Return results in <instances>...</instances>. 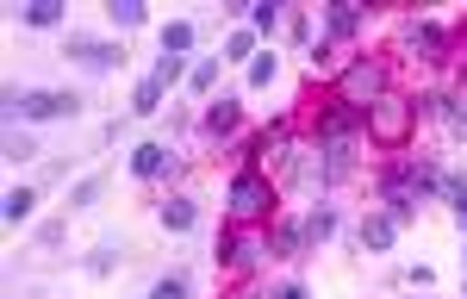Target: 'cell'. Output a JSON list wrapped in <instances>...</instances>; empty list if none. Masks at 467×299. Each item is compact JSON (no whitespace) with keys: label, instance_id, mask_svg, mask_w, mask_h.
<instances>
[{"label":"cell","instance_id":"cell-11","mask_svg":"<svg viewBox=\"0 0 467 299\" xmlns=\"http://www.w3.org/2000/svg\"><path fill=\"white\" fill-rule=\"evenodd\" d=\"M169 162H175V156H169V144H156V138L131 150V175H138V181H162V175H169Z\"/></svg>","mask_w":467,"mask_h":299},{"label":"cell","instance_id":"cell-17","mask_svg":"<svg viewBox=\"0 0 467 299\" xmlns=\"http://www.w3.org/2000/svg\"><path fill=\"white\" fill-rule=\"evenodd\" d=\"M330 237H337V206H318V212L306 219V250H318Z\"/></svg>","mask_w":467,"mask_h":299},{"label":"cell","instance_id":"cell-10","mask_svg":"<svg viewBox=\"0 0 467 299\" xmlns=\"http://www.w3.org/2000/svg\"><path fill=\"white\" fill-rule=\"evenodd\" d=\"M356 237H361V250H368V256H387V250L399 243V219H393V212H368Z\"/></svg>","mask_w":467,"mask_h":299},{"label":"cell","instance_id":"cell-9","mask_svg":"<svg viewBox=\"0 0 467 299\" xmlns=\"http://www.w3.org/2000/svg\"><path fill=\"white\" fill-rule=\"evenodd\" d=\"M380 200H387V212H393L399 224H411V219H418V187L405 181L399 169H387V181H380Z\"/></svg>","mask_w":467,"mask_h":299},{"label":"cell","instance_id":"cell-33","mask_svg":"<svg viewBox=\"0 0 467 299\" xmlns=\"http://www.w3.org/2000/svg\"><path fill=\"white\" fill-rule=\"evenodd\" d=\"M268 299H312V294H306L299 281H287V287H275V294H268Z\"/></svg>","mask_w":467,"mask_h":299},{"label":"cell","instance_id":"cell-7","mask_svg":"<svg viewBox=\"0 0 467 299\" xmlns=\"http://www.w3.org/2000/svg\"><path fill=\"white\" fill-rule=\"evenodd\" d=\"M356 131H368V112H356V107H324V119H318V144H349Z\"/></svg>","mask_w":467,"mask_h":299},{"label":"cell","instance_id":"cell-20","mask_svg":"<svg viewBox=\"0 0 467 299\" xmlns=\"http://www.w3.org/2000/svg\"><path fill=\"white\" fill-rule=\"evenodd\" d=\"M19 19H26L32 32H50V26H63V6H57V0H32V6H26Z\"/></svg>","mask_w":467,"mask_h":299},{"label":"cell","instance_id":"cell-32","mask_svg":"<svg viewBox=\"0 0 467 299\" xmlns=\"http://www.w3.org/2000/svg\"><path fill=\"white\" fill-rule=\"evenodd\" d=\"M112 250H119V243H100V250L88 256V268H94V274H107V268H112Z\"/></svg>","mask_w":467,"mask_h":299},{"label":"cell","instance_id":"cell-1","mask_svg":"<svg viewBox=\"0 0 467 299\" xmlns=\"http://www.w3.org/2000/svg\"><path fill=\"white\" fill-rule=\"evenodd\" d=\"M337 100L356 107V112H374L387 100V63H380V57H356L349 69L337 75Z\"/></svg>","mask_w":467,"mask_h":299},{"label":"cell","instance_id":"cell-14","mask_svg":"<svg viewBox=\"0 0 467 299\" xmlns=\"http://www.w3.org/2000/svg\"><path fill=\"white\" fill-rule=\"evenodd\" d=\"M193 224H200V200H187V193L162 200V231H193Z\"/></svg>","mask_w":467,"mask_h":299},{"label":"cell","instance_id":"cell-3","mask_svg":"<svg viewBox=\"0 0 467 299\" xmlns=\"http://www.w3.org/2000/svg\"><path fill=\"white\" fill-rule=\"evenodd\" d=\"M0 100H6V119H75L81 112V100L75 94H57V88H26V94L6 88Z\"/></svg>","mask_w":467,"mask_h":299},{"label":"cell","instance_id":"cell-26","mask_svg":"<svg viewBox=\"0 0 467 299\" xmlns=\"http://www.w3.org/2000/svg\"><path fill=\"white\" fill-rule=\"evenodd\" d=\"M100 193H107V181H100V175H81V181H75V193H69V206H100Z\"/></svg>","mask_w":467,"mask_h":299},{"label":"cell","instance_id":"cell-4","mask_svg":"<svg viewBox=\"0 0 467 299\" xmlns=\"http://www.w3.org/2000/svg\"><path fill=\"white\" fill-rule=\"evenodd\" d=\"M411 125H418V100H399V94H387L380 107L368 112V138H380L387 150H405Z\"/></svg>","mask_w":467,"mask_h":299},{"label":"cell","instance_id":"cell-23","mask_svg":"<svg viewBox=\"0 0 467 299\" xmlns=\"http://www.w3.org/2000/svg\"><path fill=\"white\" fill-rule=\"evenodd\" d=\"M218 57H224V63H255V32H231Z\"/></svg>","mask_w":467,"mask_h":299},{"label":"cell","instance_id":"cell-30","mask_svg":"<svg viewBox=\"0 0 467 299\" xmlns=\"http://www.w3.org/2000/svg\"><path fill=\"white\" fill-rule=\"evenodd\" d=\"M442 193H449V206L467 219V175H442Z\"/></svg>","mask_w":467,"mask_h":299},{"label":"cell","instance_id":"cell-18","mask_svg":"<svg viewBox=\"0 0 467 299\" xmlns=\"http://www.w3.org/2000/svg\"><path fill=\"white\" fill-rule=\"evenodd\" d=\"M218 69H224V57H200V63L187 69V88H193V94H213V88H218Z\"/></svg>","mask_w":467,"mask_h":299},{"label":"cell","instance_id":"cell-8","mask_svg":"<svg viewBox=\"0 0 467 299\" xmlns=\"http://www.w3.org/2000/svg\"><path fill=\"white\" fill-rule=\"evenodd\" d=\"M399 50L418 57V63H442V57H449V37L436 32V26H405V32H399Z\"/></svg>","mask_w":467,"mask_h":299},{"label":"cell","instance_id":"cell-2","mask_svg":"<svg viewBox=\"0 0 467 299\" xmlns=\"http://www.w3.org/2000/svg\"><path fill=\"white\" fill-rule=\"evenodd\" d=\"M224 206H231V219H237V224H255V219L275 212V187H268L262 169H244L237 181L224 187Z\"/></svg>","mask_w":467,"mask_h":299},{"label":"cell","instance_id":"cell-12","mask_svg":"<svg viewBox=\"0 0 467 299\" xmlns=\"http://www.w3.org/2000/svg\"><path fill=\"white\" fill-rule=\"evenodd\" d=\"M349 169H356V144H318V181L324 187H337Z\"/></svg>","mask_w":467,"mask_h":299},{"label":"cell","instance_id":"cell-21","mask_svg":"<svg viewBox=\"0 0 467 299\" xmlns=\"http://www.w3.org/2000/svg\"><path fill=\"white\" fill-rule=\"evenodd\" d=\"M275 256H306V224H275Z\"/></svg>","mask_w":467,"mask_h":299},{"label":"cell","instance_id":"cell-19","mask_svg":"<svg viewBox=\"0 0 467 299\" xmlns=\"http://www.w3.org/2000/svg\"><path fill=\"white\" fill-rule=\"evenodd\" d=\"M156 107H162V81H156V75H144V81L131 88V112H138V119H150Z\"/></svg>","mask_w":467,"mask_h":299},{"label":"cell","instance_id":"cell-22","mask_svg":"<svg viewBox=\"0 0 467 299\" xmlns=\"http://www.w3.org/2000/svg\"><path fill=\"white\" fill-rule=\"evenodd\" d=\"M193 50V26L175 19V26H162V57H187Z\"/></svg>","mask_w":467,"mask_h":299},{"label":"cell","instance_id":"cell-5","mask_svg":"<svg viewBox=\"0 0 467 299\" xmlns=\"http://www.w3.org/2000/svg\"><path fill=\"white\" fill-rule=\"evenodd\" d=\"M262 256H275L262 231H224V237H218V262H224V268H255Z\"/></svg>","mask_w":467,"mask_h":299},{"label":"cell","instance_id":"cell-24","mask_svg":"<svg viewBox=\"0 0 467 299\" xmlns=\"http://www.w3.org/2000/svg\"><path fill=\"white\" fill-rule=\"evenodd\" d=\"M0 156H6V162H32L37 138H32V131H6V150H0Z\"/></svg>","mask_w":467,"mask_h":299},{"label":"cell","instance_id":"cell-27","mask_svg":"<svg viewBox=\"0 0 467 299\" xmlns=\"http://www.w3.org/2000/svg\"><path fill=\"white\" fill-rule=\"evenodd\" d=\"M275 69H281V63H275V50H255V63H250V88H268V81H275Z\"/></svg>","mask_w":467,"mask_h":299},{"label":"cell","instance_id":"cell-28","mask_svg":"<svg viewBox=\"0 0 467 299\" xmlns=\"http://www.w3.org/2000/svg\"><path fill=\"white\" fill-rule=\"evenodd\" d=\"M250 19H255V32H275V26H287V13H281L275 0H262V6H250Z\"/></svg>","mask_w":467,"mask_h":299},{"label":"cell","instance_id":"cell-15","mask_svg":"<svg viewBox=\"0 0 467 299\" xmlns=\"http://www.w3.org/2000/svg\"><path fill=\"white\" fill-rule=\"evenodd\" d=\"M324 26H330V44L356 37V32H361V6H349V0H337V6L324 13Z\"/></svg>","mask_w":467,"mask_h":299},{"label":"cell","instance_id":"cell-16","mask_svg":"<svg viewBox=\"0 0 467 299\" xmlns=\"http://www.w3.org/2000/svg\"><path fill=\"white\" fill-rule=\"evenodd\" d=\"M32 212H37V193H32V187H13V193L0 200V219H6V224H26Z\"/></svg>","mask_w":467,"mask_h":299},{"label":"cell","instance_id":"cell-29","mask_svg":"<svg viewBox=\"0 0 467 299\" xmlns=\"http://www.w3.org/2000/svg\"><path fill=\"white\" fill-rule=\"evenodd\" d=\"M150 299H187V274H162V281L150 287Z\"/></svg>","mask_w":467,"mask_h":299},{"label":"cell","instance_id":"cell-25","mask_svg":"<svg viewBox=\"0 0 467 299\" xmlns=\"http://www.w3.org/2000/svg\"><path fill=\"white\" fill-rule=\"evenodd\" d=\"M107 13H112V26H119V32L144 26V6H138V0H107Z\"/></svg>","mask_w":467,"mask_h":299},{"label":"cell","instance_id":"cell-31","mask_svg":"<svg viewBox=\"0 0 467 299\" xmlns=\"http://www.w3.org/2000/svg\"><path fill=\"white\" fill-rule=\"evenodd\" d=\"M150 75H156V81L169 88V81H181V75H187V69H181V57H156V69H150Z\"/></svg>","mask_w":467,"mask_h":299},{"label":"cell","instance_id":"cell-6","mask_svg":"<svg viewBox=\"0 0 467 299\" xmlns=\"http://www.w3.org/2000/svg\"><path fill=\"white\" fill-rule=\"evenodd\" d=\"M69 63L107 75V69H119V63H125V50H119V44H107V37H69Z\"/></svg>","mask_w":467,"mask_h":299},{"label":"cell","instance_id":"cell-13","mask_svg":"<svg viewBox=\"0 0 467 299\" xmlns=\"http://www.w3.org/2000/svg\"><path fill=\"white\" fill-rule=\"evenodd\" d=\"M237 119H244V100L218 94L213 107H206V138H231V131H237Z\"/></svg>","mask_w":467,"mask_h":299}]
</instances>
